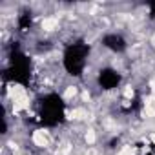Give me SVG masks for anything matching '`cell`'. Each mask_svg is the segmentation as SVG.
Instances as JSON below:
<instances>
[{
  "instance_id": "cell-3",
  "label": "cell",
  "mask_w": 155,
  "mask_h": 155,
  "mask_svg": "<svg viewBox=\"0 0 155 155\" xmlns=\"http://www.w3.org/2000/svg\"><path fill=\"white\" fill-rule=\"evenodd\" d=\"M104 46L113 49V51H122L124 49V40L120 37H117V35H108L104 38Z\"/></svg>"
},
{
  "instance_id": "cell-2",
  "label": "cell",
  "mask_w": 155,
  "mask_h": 155,
  "mask_svg": "<svg viewBox=\"0 0 155 155\" xmlns=\"http://www.w3.org/2000/svg\"><path fill=\"white\" fill-rule=\"evenodd\" d=\"M117 84H119V75H117L115 71L106 69V71L101 73V86H102V88L111 90V88H115Z\"/></svg>"
},
{
  "instance_id": "cell-1",
  "label": "cell",
  "mask_w": 155,
  "mask_h": 155,
  "mask_svg": "<svg viewBox=\"0 0 155 155\" xmlns=\"http://www.w3.org/2000/svg\"><path fill=\"white\" fill-rule=\"evenodd\" d=\"M90 49L84 44H73L64 57V66L71 75H81L84 64H86V57H88Z\"/></svg>"
}]
</instances>
